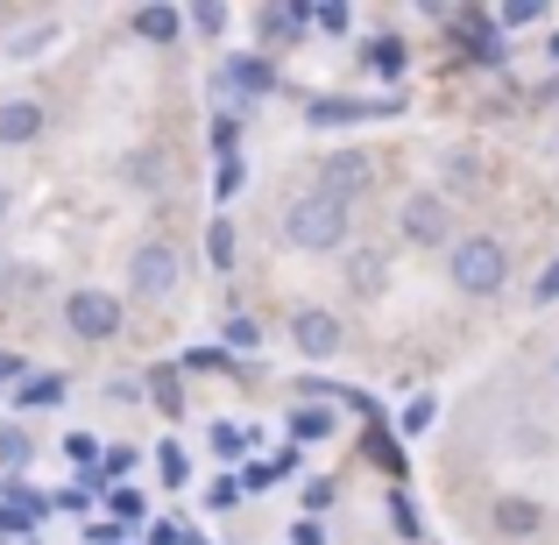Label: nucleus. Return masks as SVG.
I'll return each instance as SVG.
<instances>
[{"mask_svg":"<svg viewBox=\"0 0 559 545\" xmlns=\"http://www.w3.org/2000/svg\"><path fill=\"white\" fill-rule=\"evenodd\" d=\"M284 241L298 248V256H341V248L355 241V205L326 199V191H305L284 213Z\"/></svg>","mask_w":559,"mask_h":545,"instance_id":"nucleus-1","label":"nucleus"},{"mask_svg":"<svg viewBox=\"0 0 559 545\" xmlns=\"http://www.w3.org/2000/svg\"><path fill=\"white\" fill-rule=\"evenodd\" d=\"M447 276L461 298H496V291L510 284V248L496 241V234H461V241L447 248Z\"/></svg>","mask_w":559,"mask_h":545,"instance_id":"nucleus-2","label":"nucleus"},{"mask_svg":"<svg viewBox=\"0 0 559 545\" xmlns=\"http://www.w3.org/2000/svg\"><path fill=\"white\" fill-rule=\"evenodd\" d=\"M178 276H185L178 241H164V234L135 241V256H128V298L135 305H164L170 291H178Z\"/></svg>","mask_w":559,"mask_h":545,"instance_id":"nucleus-3","label":"nucleus"},{"mask_svg":"<svg viewBox=\"0 0 559 545\" xmlns=\"http://www.w3.org/2000/svg\"><path fill=\"white\" fill-rule=\"evenodd\" d=\"M121 327H128V305L114 298V291H99V284H79L64 298V333L71 341H85V347H107V341H121Z\"/></svg>","mask_w":559,"mask_h":545,"instance_id":"nucleus-4","label":"nucleus"},{"mask_svg":"<svg viewBox=\"0 0 559 545\" xmlns=\"http://www.w3.org/2000/svg\"><path fill=\"white\" fill-rule=\"evenodd\" d=\"M396 227H404L411 248H453L461 234H453V205L439 199V191H411L404 213H396Z\"/></svg>","mask_w":559,"mask_h":545,"instance_id":"nucleus-5","label":"nucleus"},{"mask_svg":"<svg viewBox=\"0 0 559 545\" xmlns=\"http://www.w3.org/2000/svg\"><path fill=\"white\" fill-rule=\"evenodd\" d=\"M290 347H298L305 362H333L347 347L341 312H326V305H298V312H290Z\"/></svg>","mask_w":559,"mask_h":545,"instance_id":"nucleus-6","label":"nucleus"},{"mask_svg":"<svg viewBox=\"0 0 559 545\" xmlns=\"http://www.w3.org/2000/svg\"><path fill=\"white\" fill-rule=\"evenodd\" d=\"M404 114V99H347V93H319L312 107H305V121L312 128H355V121H396Z\"/></svg>","mask_w":559,"mask_h":545,"instance_id":"nucleus-7","label":"nucleus"},{"mask_svg":"<svg viewBox=\"0 0 559 545\" xmlns=\"http://www.w3.org/2000/svg\"><path fill=\"white\" fill-rule=\"evenodd\" d=\"M439 28H447L453 43H467V57H475V64H503V28H496V14L447 8V14H439Z\"/></svg>","mask_w":559,"mask_h":545,"instance_id":"nucleus-8","label":"nucleus"},{"mask_svg":"<svg viewBox=\"0 0 559 545\" xmlns=\"http://www.w3.org/2000/svg\"><path fill=\"white\" fill-rule=\"evenodd\" d=\"M369 185H376V156H361V150H333L326 164H319V185H312V191H326V199L355 205Z\"/></svg>","mask_w":559,"mask_h":545,"instance_id":"nucleus-9","label":"nucleus"},{"mask_svg":"<svg viewBox=\"0 0 559 545\" xmlns=\"http://www.w3.org/2000/svg\"><path fill=\"white\" fill-rule=\"evenodd\" d=\"M213 93L241 99V107H248V99H270L276 93V64H270V57H227V64L213 71Z\"/></svg>","mask_w":559,"mask_h":545,"instance_id":"nucleus-10","label":"nucleus"},{"mask_svg":"<svg viewBox=\"0 0 559 545\" xmlns=\"http://www.w3.org/2000/svg\"><path fill=\"white\" fill-rule=\"evenodd\" d=\"M489 532L496 538H538L546 532V503H538V496H518V489L496 496L489 503Z\"/></svg>","mask_w":559,"mask_h":545,"instance_id":"nucleus-11","label":"nucleus"},{"mask_svg":"<svg viewBox=\"0 0 559 545\" xmlns=\"http://www.w3.org/2000/svg\"><path fill=\"white\" fill-rule=\"evenodd\" d=\"M43 99H0V150H28L43 135Z\"/></svg>","mask_w":559,"mask_h":545,"instance_id":"nucleus-12","label":"nucleus"},{"mask_svg":"<svg viewBox=\"0 0 559 545\" xmlns=\"http://www.w3.org/2000/svg\"><path fill=\"white\" fill-rule=\"evenodd\" d=\"M305 28H312V8H255V36H262V50H290Z\"/></svg>","mask_w":559,"mask_h":545,"instance_id":"nucleus-13","label":"nucleus"},{"mask_svg":"<svg viewBox=\"0 0 559 545\" xmlns=\"http://www.w3.org/2000/svg\"><path fill=\"white\" fill-rule=\"evenodd\" d=\"M347 291H355V298H382V291H390V256H382V248H355V256H347Z\"/></svg>","mask_w":559,"mask_h":545,"instance_id":"nucleus-14","label":"nucleus"},{"mask_svg":"<svg viewBox=\"0 0 559 545\" xmlns=\"http://www.w3.org/2000/svg\"><path fill=\"white\" fill-rule=\"evenodd\" d=\"M404 64H411V50H404V36H369L361 43V71H369V79H404Z\"/></svg>","mask_w":559,"mask_h":545,"instance_id":"nucleus-15","label":"nucleus"},{"mask_svg":"<svg viewBox=\"0 0 559 545\" xmlns=\"http://www.w3.org/2000/svg\"><path fill=\"white\" fill-rule=\"evenodd\" d=\"M128 28H135L142 43H178L185 36V14L178 8H135V14H128Z\"/></svg>","mask_w":559,"mask_h":545,"instance_id":"nucleus-16","label":"nucleus"},{"mask_svg":"<svg viewBox=\"0 0 559 545\" xmlns=\"http://www.w3.org/2000/svg\"><path fill=\"white\" fill-rule=\"evenodd\" d=\"M64 390L71 382L57 376V368H43V376H28L22 390H14V411H50V404H64Z\"/></svg>","mask_w":559,"mask_h":545,"instance_id":"nucleus-17","label":"nucleus"},{"mask_svg":"<svg viewBox=\"0 0 559 545\" xmlns=\"http://www.w3.org/2000/svg\"><path fill=\"white\" fill-rule=\"evenodd\" d=\"M290 439H305V447L333 439V404H298L290 411Z\"/></svg>","mask_w":559,"mask_h":545,"instance_id":"nucleus-18","label":"nucleus"},{"mask_svg":"<svg viewBox=\"0 0 559 545\" xmlns=\"http://www.w3.org/2000/svg\"><path fill=\"white\" fill-rule=\"evenodd\" d=\"M28 461H36V447H28V433H22V425H0V467H8V475L22 482V467H28Z\"/></svg>","mask_w":559,"mask_h":545,"instance_id":"nucleus-19","label":"nucleus"},{"mask_svg":"<svg viewBox=\"0 0 559 545\" xmlns=\"http://www.w3.org/2000/svg\"><path fill=\"white\" fill-rule=\"evenodd\" d=\"M150 390H156V411H164V418H185V390H178V368H156V376H150Z\"/></svg>","mask_w":559,"mask_h":545,"instance_id":"nucleus-20","label":"nucleus"},{"mask_svg":"<svg viewBox=\"0 0 559 545\" xmlns=\"http://www.w3.org/2000/svg\"><path fill=\"white\" fill-rule=\"evenodd\" d=\"M64 461L79 467V475H99V439L93 433H64Z\"/></svg>","mask_w":559,"mask_h":545,"instance_id":"nucleus-21","label":"nucleus"},{"mask_svg":"<svg viewBox=\"0 0 559 545\" xmlns=\"http://www.w3.org/2000/svg\"><path fill=\"white\" fill-rule=\"evenodd\" d=\"M205 256H213V270H234V220H213V227H205Z\"/></svg>","mask_w":559,"mask_h":545,"instance_id":"nucleus-22","label":"nucleus"},{"mask_svg":"<svg viewBox=\"0 0 559 545\" xmlns=\"http://www.w3.org/2000/svg\"><path fill=\"white\" fill-rule=\"evenodd\" d=\"M156 467H164V489H185V482H191V461H185V447H170V439L156 447Z\"/></svg>","mask_w":559,"mask_h":545,"instance_id":"nucleus-23","label":"nucleus"},{"mask_svg":"<svg viewBox=\"0 0 559 545\" xmlns=\"http://www.w3.org/2000/svg\"><path fill=\"white\" fill-rule=\"evenodd\" d=\"M248 447H255V439H248V433H241V425H227V418H219V425H213V453H219V461H241V453H248Z\"/></svg>","mask_w":559,"mask_h":545,"instance_id":"nucleus-24","label":"nucleus"},{"mask_svg":"<svg viewBox=\"0 0 559 545\" xmlns=\"http://www.w3.org/2000/svg\"><path fill=\"white\" fill-rule=\"evenodd\" d=\"M532 22H546L538 0H503V8H496V28H532Z\"/></svg>","mask_w":559,"mask_h":545,"instance_id":"nucleus-25","label":"nucleus"},{"mask_svg":"<svg viewBox=\"0 0 559 545\" xmlns=\"http://www.w3.org/2000/svg\"><path fill=\"white\" fill-rule=\"evenodd\" d=\"M128 185H142V191L164 185V156H156V150H135V156H128Z\"/></svg>","mask_w":559,"mask_h":545,"instance_id":"nucleus-26","label":"nucleus"},{"mask_svg":"<svg viewBox=\"0 0 559 545\" xmlns=\"http://www.w3.org/2000/svg\"><path fill=\"white\" fill-rule=\"evenodd\" d=\"M333 496H341V489H333V475H312V482H305V518H326Z\"/></svg>","mask_w":559,"mask_h":545,"instance_id":"nucleus-27","label":"nucleus"},{"mask_svg":"<svg viewBox=\"0 0 559 545\" xmlns=\"http://www.w3.org/2000/svg\"><path fill=\"white\" fill-rule=\"evenodd\" d=\"M107 503H114V524H135L142 518V489H128V482H121V489H107Z\"/></svg>","mask_w":559,"mask_h":545,"instance_id":"nucleus-28","label":"nucleus"},{"mask_svg":"<svg viewBox=\"0 0 559 545\" xmlns=\"http://www.w3.org/2000/svg\"><path fill=\"white\" fill-rule=\"evenodd\" d=\"M219 341H227L234 355H248V347L262 341V327H255V319H227V333H219Z\"/></svg>","mask_w":559,"mask_h":545,"instance_id":"nucleus-29","label":"nucleus"},{"mask_svg":"<svg viewBox=\"0 0 559 545\" xmlns=\"http://www.w3.org/2000/svg\"><path fill=\"white\" fill-rule=\"evenodd\" d=\"M191 28H199V36H219V28H227V8H219V0H205V8H191L185 14Z\"/></svg>","mask_w":559,"mask_h":545,"instance_id":"nucleus-30","label":"nucleus"},{"mask_svg":"<svg viewBox=\"0 0 559 545\" xmlns=\"http://www.w3.org/2000/svg\"><path fill=\"white\" fill-rule=\"evenodd\" d=\"M347 22H355V14H347L341 0H326V8H312V28H326V36H347Z\"/></svg>","mask_w":559,"mask_h":545,"instance_id":"nucleus-31","label":"nucleus"},{"mask_svg":"<svg viewBox=\"0 0 559 545\" xmlns=\"http://www.w3.org/2000/svg\"><path fill=\"white\" fill-rule=\"evenodd\" d=\"M57 43V22H43V28H28V36H14V57H43Z\"/></svg>","mask_w":559,"mask_h":545,"instance_id":"nucleus-32","label":"nucleus"},{"mask_svg":"<svg viewBox=\"0 0 559 545\" xmlns=\"http://www.w3.org/2000/svg\"><path fill=\"white\" fill-rule=\"evenodd\" d=\"M205 510H241V482H227V475H219L213 489H205Z\"/></svg>","mask_w":559,"mask_h":545,"instance_id":"nucleus-33","label":"nucleus"},{"mask_svg":"<svg viewBox=\"0 0 559 545\" xmlns=\"http://www.w3.org/2000/svg\"><path fill=\"white\" fill-rule=\"evenodd\" d=\"M453 185H481V156L475 150H453Z\"/></svg>","mask_w":559,"mask_h":545,"instance_id":"nucleus-34","label":"nucleus"},{"mask_svg":"<svg viewBox=\"0 0 559 545\" xmlns=\"http://www.w3.org/2000/svg\"><path fill=\"white\" fill-rule=\"evenodd\" d=\"M219 199H234V191H241V156H219Z\"/></svg>","mask_w":559,"mask_h":545,"instance_id":"nucleus-35","label":"nucleus"},{"mask_svg":"<svg viewBox=\"0 0 559 545\" xmlns=\"http://www.w3.org/2000/svg\"><path fill=\"white\" fill-rule=\"evenodd\" d=\"M234 135H241V121H234V114H219V121H213V150L234 156Z\"/></svg>","mask_w":559,"mask_h":545,"instance_id":"nucleus-36","label":"nucleus"},{"mask_svg":"<svg viewBox=\"0 0 559 545\" xmlns=\"http://www.w3.org/2000/svg\"><path fill=\"white\" fill-rule=\"evenodd\" d=\"M0 382H28V362L8 355V347H0Z\"/></svg>","mask_w":559,"mask_h":545,"instance_id":"nucleus-37","label":"nucleus"},{"mask_svg":"<svg viewBox=\"0 0 559 545\" xmlns=\"http://www.w3.org/2000/svg\"><path fill=\"white\" fill-rule=\"evenodd\" d=\"M532 298H538V305H552V298H559V262H546V276H538Z\"/></svg>","mask_w":559,"mask_h":545,"instance_id":"nucleus-38","label":"nucleus"},{"mask_svg":"<svg viewBox=\"0 0 559 545\" xmlns=\"http://www.w3.org/2000/svg\"><path fill=\"white\" fill-rule=\"evenodd\" d=\"M107 396H114V404H135V396H142V382H128V376H114V382H107Z\"/></svg>","mask_w":559,"mask_h":545,"instance_id":"nucleus-39","label":"nucleus"},{"mask_svg":"<svg viewBox=\"0 0 559 545\" xmlns=\"http://www.w3.org/2000/svg\"><path fill=\"white\" fill-rule=\"evenodd\" d=\"M150 545H185V532L178 524H150Z\"/></svg>","mask_w":559,"mask_h":545,"instance_id":"nucleus-40","label":"nucleus"},{"mask_svg":"<svg viewBox=\"0 0 559 545\" xmlns=\"http://www.w3.org/2000/svg\"><path fill=\"white\" fill-rule=\"evenodd\" d=\"M93 545H121V532H99V524H93Z\"/></svg>","mask_w":559,"mask_h":545,"instance_id":"nucleus-41","label":"nucleus"},{"mask_svg":"<svg viewBox=\"0 0 559 545\" xmlns=\"http://www.w3.org/2000/svg\"><path fill=\"white\" fill-rule=\"evenodd\" d=\"M546 57H552V64H559V28H552V36H546Z\"/></svg>","mask_w":559,"mask_h":545,"instance_id":"nucleus-42","label":"nucleus"},{"mask_svg":"<svg viewBox=\"0 0 559 545\" xmlns=\"http://www.w3.org/2000/svg\"><path fill=\"white\" fill-rule=\"evenodd\" d=\"M552 382H559V355H552Z\"/></svg>","mask_w":559,"mask_h":545,"instance_id":"nucleus-43","label":"nucleus"},{"mask_svg":"<svg viewBox=\"0 0 559 545\" xmlns=\"http://www.w3.org/2000/svg\"><path fill=\"white\" fill-rule=\"evenodd\" d=\"M0 213H8V191H0Z\"/></svg>","mask_w":559,"mask_h":545,"instance_id":"nucleus-44","label":"nucleus"},{"mask_svg":"<svg viewBox=\"0 0 559 545\" xmlns=\"http://www.w3.org/2000/svg\"><path fill=\"white\" fill-rule=\"evenodd\" d=\"M0 14H8V8H0Z\"/></svg>","mask_w":559,"mask_h":545,"instance_id":"nucleus-45","label":"nucleus"}]
</instances>
